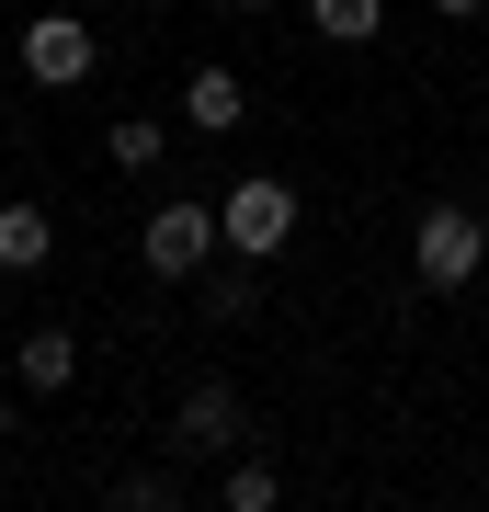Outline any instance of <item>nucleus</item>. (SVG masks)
Masks as SVG:
<instances>
[{"label":"nucleus","mask_w":489,"mask_h":512,"mask_svg":"<svg viewBox=\"0 0 489 512\" xmlns=\"http://www.w3.org/2000/svg\"><path fill=\"white\" fill-rule=\"evenodd\" d=\"M217 239H228L239 262H273V251L296 239V183H273V171L228 183V194H217Z\"/></svg>","instance_id":"f257e3e1"},{"label":"nucleus","mask_w":489,"mask_h":512,"mask_svg":"<svg viewBox=\"0 0 489 512\" xmlns=\"http://www.w3.org/2000/svg\"><path fill=\"white\" fill-rule=\"evenodd\" d=\"M478 262H489V228L467 217V205H433V217L410 228V274L433 285V296H455V285H478Z\"/></svg>","instance_id":"f03ea898"},{"label":"nucleus","mask_w":489,"mask_h":512,"mask_svg":"<svg viewBox=\"0 0 489 512\" xmlns=\"http://www.w3.org/2000/svg\"><path fill=\"white\" fill-rule=\"evenodd\" d=\"M217 251H228V239H217V205H194V194H182V205H160V217L137 228V262H148V274H160V285L205 274V262H217Z\"/></svg>","instance_id":"7ed1b4c3"},{"label":"nucleus","mask_w":489,"mask_h":512,"mask_svg":"<svg viewBox=\"0 0 489 512\" xmlns=\"http://www.w3.org/2000/svg\"><path fill=\"white\" fill-rule=\"evenodd\" d=\"M23 80H35V92H69V80H91V23H80V12L23 23Z\"/></svg>","instance_id":"20e7f679"},{"label":"nucleus","mask_w":489,"mask_h":512,"mask_svg":"<svg viewBox=\"0 0 489 512\" xmlns=\"http://www.w3.org/2000/svg\"><path fill=\"white\" fill-rule=\"evenodd\" d=\"M228 444H239V387H228V376L182 387V410H171V456H228Z\"/></svg>","instance_id":"39448f33"},{"label":"nucleus","mask_w":489,"mask_h":512,"mask_svg":"<svg viewBox=\"0 0 489 512\" xmlns=\"http://www.w3.org/2000/svg\"><path fill=\"white\" fill-rule=\"evenodd\" d=\"M182 114H194L205 137H239V114H251V92H239V69H194V80H182Z\"/></svg>","instance_id":"423d86ee"},{"label":"nucleus","mask_w":489,"mask_h":512,"mask_svg":"<svg viewBox=\"0 0 489 512\" xmlns=\"http://www.w3.org/2000/svg\"><path fill=\"white\" fill-rule=\"evenodd\" d=\"M12 376H23V387H69V376H80V342H69L57 319L23 330V342H12Z\"/></svg>","instance_id":"0eeeda50"},{"label":"nucleus","mask_w":489,"mask_h":512,"mask_svg":"<svg viewBox=\"0 0 489 512\" xmlns=\"http://www.w3.org/2000/svg\"><path fill=\"white\" fill-rule=\"evenodd\" d=\"M46 262V205H0V274H35Z\"/></svg>","instance_id":"6e6552de"},{"label":"nucleus","mask_w":489,"mask_h":512,"mask_svg":"<svg viewBox=\"0 0 489 512\" xmlns=\"http://www.w3.org/2000/svg\"><path fill=\"white\" fill-rule=\"evenodd\" d=\"M103 160L114 171H160V114H114V126H103Z\"/></svg>","instance_id":"1a4fd4ad"},{"label":"nucleus","mask_w":489,"mask_h":512,"mask_svg":"<svg viewBox=\"0 0 489 512\" xmlns=\"http://www.w3.org/2000/svg\"><path fill=\"white\" fill-rule=\"evenodd\" d=\"M308 23H319L330 46H364V35L387 23V0H308Z\"/></svg>","instance_id":"9d476101"},{"label":"nucleus","mask_w":489,"mask_h":512,"mask_svg":"<svg viewBox=\"0 0 489 512\" xmlns=\"http://www.w3.org/2000/svg\"><path fill=\"white\" fill-rule=\"evenodd\" d=\"M273 490H285V478H273L262 456H239V467H228V490H217V501H228V512H273Z\"/></svg>","instance_id":"9b49d317"},{"label":"nucleus","mask_w":489,"mask_h":512,"mask_svg":"<svg viewBox=\"0 0 489 512\" xmlns=\"http://www.w3.org/2000/svg\"><path fill=\"white\" fill-rule=\"evenodd\" d=\"M251 274H262V262H239V274L205 285V319H251Z\"/></svg>","instance_id":"f8f14e48"},{"label":"nucleus","mask_w":489,"mask_h":512,"mask_svg":"<svg viewBox=\"0 0 489 512\" xmlns=\"http://www.w3.org/2000/svg\"><path fill=\"white\" fill-rule=\"evenodd\" d=\"M114 501H126V512H160V501H182V478H160V467H137V478H114Z\"/></svg>","instance_id":"ddd939ff"},{"label":"nucleus","mask_w":489,"mask_h":512,"mask_svg":"<svg viewBox=\"0 0 489 512\" xmlns=\"http://www.w3.org/2000/svg\"><path fill=\"white\" fill-rule=\"evenodd\" d=\"M433 12H444V23H467V12H489V0H433Z\"/></svg>","instance_id":"4468645a"},{"label":"nucleus","mask_w":489,"mask_h":512,"mask_svg":"<svg viewBox=\"0 0 489 512\" xmlns=\"http://www.w3.org/2000/svg\"><path fill=\"white\" fill-rule=\"evenodd\" d=\"M12 433H23V410H12V399H0V444H12Z\"/></svg>","instance_id":"2eb2a0df"},{"label":"nucleus","mask_w":489,"mask_h":512,"mask_svg":"<svg viewBox=\"0 0 489 512\" xmlns=\"http://www.w3.org/2000/svg\"><path fill=\"white\" fill-rule=\"evenodd\" d=\"M228 12H273V0H228Z\"/></svg>","instance_id":"dca6fc26"}]
</instances>
